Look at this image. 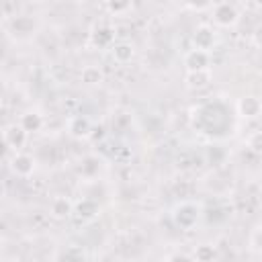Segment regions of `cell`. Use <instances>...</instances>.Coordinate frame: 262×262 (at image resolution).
Instances as JSON below:
<instances>
[{
	"mask_svg": "<svg viewBox=\"0 0 262 262\" xmlns=\"http://www.w3.org/2000/svg\"><path fill=\"white\" fill-rule=\"evenodd\" d=\"M213 258H215V250L209 244H203L194 250V262H213Z\"/></svg>",
	"mask_w": 262,
	"mask_h": 262,
	"instance_id": "9a60e30c",
	"label": "cell"
},
{
	"mask_svg": "<svg viewBox=\"0 0 262 262\" xmlns=\"http://www.w3.org/2000/svg\"><path fill=\"white\" fill-rule=\"evenodd\" d=\"M213 80V72L211 68L209 70H199V72H188L186 74V86L192 88V90H201V88H207Z\"/></svg>",
	"mask_w": 262,
	"mask_h": 262,
	"instance_id": "9c48e42d",
	"label": "cell"
},
{
	"mask_svg": "<svg viewBox=\"0 0 262 262\" xmlns=\"http://www.w3.org/2000/svg\"><path fill=\"white\" fill-rule=\"evenodd\" d=\"M199 217H201V207L196 203H190V201H184L180 205L174 207L172 211V221L176 227L188 231L192 229L196 223H199Z\"/></svg>",
	"mask_w": 262,
	"mask_h": 262,
	"instance_id": "6da1fadb",
	"label": "cell"
},
{
	"mask_svg": "<svg viewBox=\"0 0 262 262\" xmlns=\"http://www.w3.org/2000/svg\"><path fill=\"white\" fill-rule=\"evenodd\" d=\"M217 43V35H215V29L209 27V25H201L194 29L192 33V49L196 51H205L209 53Z\"/></svg>",
	"mask_w": 262,
	"mask_h": 262,
	"instance_id": "3957f363",
	"label": "cell"
},
{
	"mask_svg": "<svg viewBox=\"0 0 262 262\" xmlns=\"http://www.w3.org/2000/svg\"><path fill=\"white\" fill-rule=\"evenodd\" d=\"M209 63H211V57H209V53H205V51L190 49V51L184 55V66H186V70H188V72L209 70Z\"/></svg>",
	"mask_w": 262,
	"mask_h": 262,
	"instance_id": "52a82bcc",
	"label": "cell"
},
{
	"mask_svg": "<svg viewBox=\"0 0 262 262\" xmlns=\"http://www.w3.org/2000/svg\"><path fill=\"white\" fill-rule=\"evenodd\" d=\"M260 108H262V104H260V100L256 96H244L237 102V111L246 119H256L260 115Z\"/></svg>",
	"mask_w": 262,
	"mask_h": 262,
	"instance_id": "30bf717a",
	"label": "cell"
},
{
	"mask_svg": "<svg viewBox=\"0 0 262 262\" xmlns=\"http://www.w3.org/2000/svg\"><path fill=\"white\" fill-rule=\"evenodd\" d=\"M111 53H113V59L117 63H129L133 59V55H135V49H133L131 43H125L123 41V43H115L111 47Z\"/></svg>",
	"mask_w": 262,
	"mask_h": 262,
	"instance_id": "7c38bea8",
	"label": "cell"
},
{
	"mask_svg": "<svg viewBox=\"0 0 262 262\" xmlns=\"http://www.w3.org/2000/svg\"><path fill=\"white\" fill-rule=\"evenodd\" d=\"M68 133L76 139H84V137H90L92 135V123L82 117V115H76V117H70L68 121Z\"/></svg>",
	"mask_w": 262,
	"mask_h": 262,
	"instance_id": "5b68a950",
	"label": "cell"
},
{
	"mask_svg": "<svg viewBox=\"0 0 262 262\" xmlns=\"http://www.w3.org/2000/svg\"><path fill=\"white\" fill-rule=\"evenodd\" d=\"M80 78H82V82H84V84H88V86H94V84H100L104 76H102L100 68H96V66H86V68L82 70Z\"/></svg>",
	"mask_w": 262,
	"mask_h": 262,
	"instance_id": "5bb4252c",
	"label": "cell"
},
{
	"mask_svg": "<svg viewBox=\"0 0 262 262\" xmlns=\"http://www.w3.org/2000/svg\"><path fill=\"white\" fill-rule=\"evenodd\" d=\"M10 170L20 178H29L35 172V158L25 151H16L10 158Z\"/></svg>",
	"mask_w": 262,
	"mask_h": 262,
	"instance_id": "277c9868",
	"label": "cell"
},
{
	"mask_svg": "<svg viewBox=\"0 0 262 262\" xmlns=\"http://www.w3.org/2000/svg\"><path fill=\"white\" fill-rule=\"evenodd\" d=\"M27 137H29V133H27L18 123L8 125V127L4 129V143H6L8 147L16 149V151L27 143Z\"/></svg>",
	"mask_w": 262,
	"mask_h": 262,
	"instance_id": "8992f818",
	"label": "cell"
},
{
	"mask_svg": "<svg viewBox=\"0 0 262 262\" xmlns=\"http://www.w3.org/2000/svg\"><path fill=\"white\" fill-rule=\"evenodd\" d=\"M92 39H94V43H96V45L104 47V45H108V43L113 41V35H111V31H108V29H100V31H96V33L92 35Z\"/></svg>",
	"mask_w": 262,
	"mask_h": 262,
	"instance_id": "2e32d148",
	"label": "cell"
},
{
	"mask_svg": "<svg viewBox=\"0 0 262 262\" xmlns=\"http://www.w3.org/2000/svg\"><path fill=\"white\" fill-rule=\"evenodd\" d=\"M168 262H194V258L188 256V254H172L168 258Z\"/></svg>",
	"mask_w": 262,
	"mask_h": 262,
	"instance_id": "ac0fdd59",
	"label": "cell"
},
{
	"mask_svg": "<svg viewBox=\"0 0 262 262\" xmlns=\"http://www.w3.org/2000/svg\"><path fill=\"white\" fill-rule=\"evenodd\" d=\"M18 125H20L27 133H35V131H39V129L43 127V117H41L39 113H25V115L20 117Z\"/></svg>",
	"mask_w": 262,
	"mask_h": 262,
	"instance_id": "4fadbf2b",
	"label": "cell"
},
{
	"mask_svg": "<svg viewBox=\"0 0 262 262\" xmlns=\"http://www.w3.org/2000/svg\"><path fill=\"white\" fill-rule=\"evenodd\" d=\"M129 6H131L129 2H108V4H106V8H108L111 12H115V14L121 12V10H127Z\"/></svg>",
	"mask_w": 262,
	"mask_h": 262,
	"instance_id": "e0dca14e",
	"label": "cell"
},
{
	"mask_svg": "<svg viewBox=\"0 0 262 262\" xmlns=\"http://www.w3.org/2000/svg\"><path fill=\"white\" fill-rule=\"evenodd\" d=\"M98 211H100V207H98V203L92 201V199H82L78 205H74V213H76L80 219H84V221L94 219V217L98 215Z\"/></svg>",
	"mask_w": 262,
	"mask_h": 262,
	"instance_id": "8fae6325",
	"label": "cell"
},
{
	"mask_svg": "<svg viewBox=\"0 0 262 262\" xmlns=\"http://www.w3.org/2000/svg\"><path fill=\"white\" fill-rule=\"evenodd\" d=\"M237 20H239V12H237V8L233 4H229V2L213 4V23L217 27L227 29V27H233Z\"/></svg>",
	"mask_w": 262,
	"mask_h": 262,
	"instance_id": "7a4b0ae2",
	"label": "cell"
},
{
	"mask_svg": "<svg viewBox=\"0 0 262 262\" xmlns=\"http://www.w3.org/2000/svg\"><path fill=\"white\" fill-rule=\"evenodd\" d=\"M258 141H260V133H254V137H252V149H254V151H258V149H260Z\"/></svg>",
	"mask_w": 262,
	"mask_h": 262,
	"instance_id": "ffe728a7",
	"label": "cell"
},
{
	"mask_svg": "<svg viewBox=\"0 0 262 262\" xmlns=\"http://www.w3.org/2000/svg\"><path fill=\"white\" fill-rule=\"evenodd\" d=\"M49 213L55 219H68L74 213V203L68 196H55L49 205Z\"/></svg>",
	"mask_w": 262,
	"mask_h": 262,
	"instance_id": "ba28073f",
	"label": "cell"
},
{
	"mask_svg": "<svg viewBox=\"0 0 262 262\" xmlns=\"http://www.w3.org/2000/svg\"><path fill=\"white\" fill-rule=\"evenodd\" d=\"M258 237H260V229L256 227L252 233V252H258Z\"/></svg>",
	"mask_w": 262,
	"mask_h": 262,
	"instance_id": "d6986e66",
	"label": "cell"
}]
</instances>
